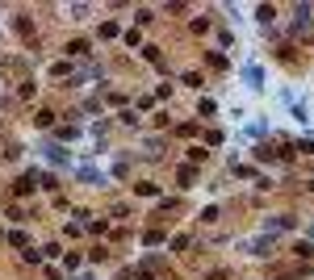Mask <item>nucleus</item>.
I'll return each mask as SVG.
<instances>
[{"mask_svg":"<svg viewBox=\"0 0 314 280\" xmlns=\"http://www.w3.org/2000/svg\"><path fill=\"white\" fill-rule=\"evenodd\" d=\"M243 80H247L251 88H260V80H264V76H260V67H243Z\"/></svg>","mask_w":314,"mask_h":280,"instance_id":"obj_1","label":"nucleus"}]
</instances>
